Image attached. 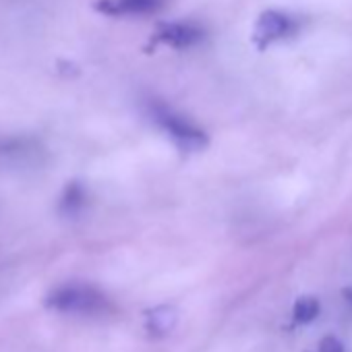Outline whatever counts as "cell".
<instances>
[{"label":"cell","mask_w":352,"mask_h":352,"mask_svg":"<svg viewBox=\"0 0 352 352\" xmlns=\"http://www.w3.org/2000/svg\"><path fill=\"white\" fill-rule=\"evenodd\" d=\"M160 7V0H102L100 11L108 15H143Z\"/></svg>","instance_id":"obj_5"},{"label":"cell","mask_w":352,"mask_h":352,"mask_svg":"<svg viewBox=\"0 0 352 352\" xmlns=\"http://www.w3.org/2000/svg\"><path fill=\"white\" fill-rule=\"evenodd\" d=\"M294 321L296 323H311L317 315H319V300L313 296H302L294 302L292 309Z\"/></svg>","instance_id":"obj_7"},{"label":"cell","mask_w":352,"mask_h":352,"mask_svg":"<svg viewBox=\"0 0 352 352\" xmlns=\"http://www.w3.org/2000/svg\"><path fill=\"white\" fill-rule=\"evenodd\" d=\"M319 352H346V350L336 336H323L319 342Z\"/></svg>","instance_id":"obj_9"},{"label":"cell","mask_w":352,"mask_h":352,"mask_svg":"<svg viewBox=\"0 0 352 352\" xmlns=\"http://www.w3.org/2000/svg\"><path fill=\"white\" fill-rule=\"evenodd\" d=\"M46 307L58 313H79L91 315L106 307V298L100 290L83 284H67L48 294Z\"/></svg>","instance_id":"obj_1"},{"label":"cell","mask_w":352,"mask_h":352,"mask_svg":"<svg viewBox=\"0 0 352 352\" xmlns=\"http://www.w3.org/2000/svg\"><path fill=\"white\" fill-rule=\"evenodd\" d=\"M288 34H290V19L282 13H276V11L263 13L257 21V28H255V38L261 44L278 42Z\"/></svg>","instance_id":"obj_3"},{"label":"cell","mask_w":352,"mask_h":352,"mask_svg":"<svg viewBox=\"0 0 352 352\" xmlns=\"http://www.w3.org/2000/svg\"><path fill=\"white\" fill-rule=\"evenodd\" d=\"M83 201H85V191L79 183H73L71 187H67L65 195H63V201H60V208L65 214H77L81 208H83Z\"/></svg>","instance_id":"obj_8"},{"label":"cell","mask_w":352,"mask_h":352,"mask_svg":"<svg viewBox=\"0 0 352 352\" xmlns=\"http://www.w3.org/2000/svg\"><path fill=\"white\" fill-rule=\"evenodd\" d=\"M176 325V311L172 307H157L147 313V329L151 336L162 338Z\"/></svg>","instance_id":"obj_6"},{"label":"cell","mask_w":352,"mask_h":352,"mask_svg":"<svg viewBox=\"0 0 352 352\" xmlns=\"http://www.w3.org/2000/svg\"><path fill=\"white\" fill-rule=\"evenodd\" d=\"M157 36L162 42L170 44L174 48H189L201 40V32L189 23H170V25L162 28V32Z\"/></svg>","instance_id":"obj_4"},{"label":"cell","mask_w":352,"mask_h":352,"mask_svg":"<svg viewBox=\"0 0 352 352\" xmlns=\"http://www.w3.org/2000/svg\"><path fill=\"white\" fill-rule=\"evenodd\" d=\"M151 114H153V120L172 137V141L183 151H199L206 147V143H208L206 135L195 124H191L187 118H183L181 114H176L170 108L160 106V104L153 106Z\"/></svg>","instance_id":"obj_2"}]
</instances>
